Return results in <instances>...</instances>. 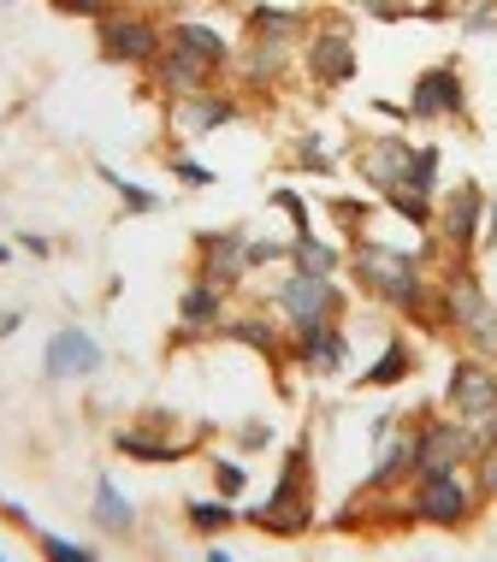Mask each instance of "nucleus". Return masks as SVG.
<instances>
[{
  "label": "nucleus",
  "instance_id": "1",
  "mask_svg": "<svg viewBox=\"0 0 497 562\" xmlns=\"http://www.w3.org/2000/svg\"><path fill=\"white\" fill-rule=\"evenodd\" d=\"M350 267H355V279L368 284V296H380L385 308L409 314V321L432 314V291H439V284H427V267H420L415 249H391V243L355 237L350 243Z\"/></svg>",
  "mask_w": 497,
  "mask_h": 562
},
{
  "label": "nucleus",
  "instance_id": "2",
  "mask_svg": "<svg viewBox=\"0 0 497 562\" xmlns=\"http://www.w3.org/2000/svg\"><path fill=\"white\" fill-rule=\"evenodd\" d=\"M249 527H261V533H279V539H296L314 527V497H308V438H296L291 450H284V474L273 485V497H261L255 509H244Z\"/></svg>",
  "mask_w": 497,
  "mask_h": 562
},
{
  "label": "nucleus",
  "instance_id": "3",
  "mask_svg": "<svg viewBox=\"0 0 497 562\" xmlns=\"http://www.w3.org/2000/svg\"><path fill=\"white\" fill-rule=\"evenodd\" d=\"M474 515H479V492H474V474H462V468H432V474L409 480V521L462 533V527H474Z\"/></svg>",
  "mask_w": 497,
  "mask_h": 562
},
{
  "label": "nucleus",
  "instance_id": "4",
  "mask_svg": "<svg viewBox=\"0 0 497 562\" xmlns=\"http://www.w3.org/2000/svg\"><path fill=\"white\" fill-rule=\"evenodd\" d=\"M343 284L338 272H284L273 284V308L284 326H314V321H343Z\"/></svg>",
  "mask_w": 497,
  "mask_h": 562
},
{
  "label": "nucleus",
  "instance_id": "5",
  "mask_svg": "<svg viewBox=\"0 0 497 562\" xmlns=\"http://www.w3.org/2000/svg\"><path fill=\"white\" fill-rule=\"evenodd\" d=\"M361 54H355V36H350V19H308V36H303V71L314 78V89H343L355 78Z\"/></svg>",
  "mask_w": 497,
  "mask_h": 562
},
{
  "label": "nucleus",
  "instance_id": "6",
  "mask_svg": "<svg viewBox=\"0 0 497 562\" xmlns=\"http://www.w3.org/2000/svg\"><path fill=\"white\" fill-rule=\"evenodd\" d=\"M409 125H432V119H468V83H462L456 59H439L409 83Z\"/></svg>",
  "mask_w": 497,
  "mask_h": 562
},
{
  "label": "nucleus",
  "instance_id": "7",
  "mask_svg": "<svg viewBox=\"0 0 497 562\" xmlns=\"http://www.w3.org/2000/svg\"><path fill=\"white\" fill-rule=\"evenodd\" d=\"M439 214H432V232H439V243L450 249V261H468V255L479 249V225H486V190L474 184H456V190H439Z\"/></svg>",
  "mask_w": 497,
  "mask_h": 562
},
{
  "label": "nucleus",
  "instance_id": "8",
  "mask_svg": "<svg viewBox=\"0 0 497 562\" xmlns=\"http://www.w3.org/2000/svg\"><path fill=\"white\" fill-rule=\"evenodd\" d=\"M95 36H101V54L113 66H155L166 48V30L155 19H143V12H125V7L95 19Z\"/></svg>",
  "mask_w": 497,
  "mask_h": 562
},
{
  "label": "nucleus",
  "instance_id": "9",
  "mask_svg": "<svg viewBox=\"0 0 497 562\" xmlns=\"http://www.w3.org/2000/svg\"><path fill=\"white\" fill-rule=\"evenodd\" d=\"M479 456L474 420L444 415V420H420L415 427V474H432V468H468Z\"/></svg>",
  "mask_w": 497,
  "mask_h": 562
},
{
  "label": "nucleus",
  "instance_id": "10",
  "mask_svg": "<svg viewBox=\"0 0 497 562\" xmlns=\"http://www.w3.org/2000/svg\"><path fill=\"white\" fill-rule=\"evenodd\" d=\"M249 232L244 225H225V232H195V279H207V284H219L225 296L244 284V272H249Z\"/></svg>",
  "mask_w": 497,
  "mask_h": 562
},
{
  "label": "nucleus",
  "instance_id": "11",
  "mask_svg": "<svg viewBox=\"0 0 497 562\" xmlns=\"http://www.w3.org/2000/svg\"><path fill=\"white\" fill-rule=\"evenodd\" d=\"M444 403H450V415H462V420L492 415L497 408V361L468 349V356L450 368V379H444Z\"/></svg>",
  "mask_w": 497,
  "mask_h": 562
},
{
  "label": "nucleus",
  "instance_id": "12",
  "mask_svg": "<svg viewBox=\"0 0 497 562\" xmlns=\"http://www.w3.org/2000/svg\"><path fill=\"white\" fill-rule=\"evenodd\" d=\"M284 356L314 379H331V373H343V361H350V331H343V321L291 326V349H284Z\"/></svg>",
  "mask_w": 497,
  "mask_h": 562
},
{
  "label": "nucleus",
  "instance_id": "13",
  "mask_svg": "<svg viewBox=\"0 0 497 562\" xmlns=\"http://www.w3.org/2000/svg\"><path fill=\"white\" fill-rule=\"evenodd\" d=\"M409 160H415V143L409 136H397V131H385V136H368V143L355 148V166H361V178H368L380 195L391 190H403V178H409Z\"/></svg>",
  "mask_w": 497,
  "mask_h": 562
},
{
  "label": "nucleus",
  "instance_id": "14",
  "mask_svg": "<svg viewBox=\"0 0 497 562\" xmlns=\"http://www.w3.org/2000/svg\"><path fill=\"white\" fill-rule=\"evenodd\" d=\"M101 368H108V356H101V344L89 338L83 326H59L48 338V356H42V373L54 379H95Z\"/></svg>",
  "mask_w": 497,
  "mask_h": 562
},
{
  "label": "nucleus",
  "instance_id": "15",
  "mask_svg": "<svg viewBox=\"0 0 497 562\" xmlns=\"http://www.w3.org/2000/svg\"><path fill=\"white\" fill-rule=\"evenodd\" d=\"M231 119H244V101L225 95V89H214V83L195 89V95H178V101H172V125L190 131V136H207V131L231 125Z\"/></svg>",
  "mask_w": 497,
  "mask_h": 562
},
{
  "label": "nucleus",
  "instance_id": "16",
  "mask_svg": "<svg viewBox=\"0 0 497 562\" xmlns=\"http://www.w3.org/2000/svg\"><path fill=\"white\" fill-rule=\"evenodd\" d=\"M148 71H155V89H160V95H172V101H178V95H195V89H207V83L219 78V71L207 66L202 54L178 48V42H166V48H160V59H155Z\"/></svg>",
  "mask_w": 497,
  "mask_h": 562
},
{
  "label": "nucleus",
  "instance_id": "17",
  "mask_svg": "<svg viewBox=\"0 0 497 562\" xmlns=\"http://www.w3.org/2000/svg\"><path fill=\"white\" fill-rule=\"evenodd\" d=\"M219 321H225V291L207 279H190L184 296H178V338L172 344L207 338V331H219Z\"/></svg>",
  "mask_w": 497,
  "mask_h": 562
},
{
  "label": "nucleus",
  "instance_id": "18",
  "mask_svg": "<svg viewBox=\"0 0 497 562\" xmlns=\"http://www.w3.org/2000/svg\"><path fill=\"white\" fill-rule=\"evenodd\" d=\"M219 338L244 344V349H255V356H267V361H284V349H291V331H279L273 314H225Z\"/></svg>",
  "mask_w": 497,
  "mask_h": 562
},
{
  "label": "nucleus",
  "instance_id": "19",
  "mask_svg": "<svg viewBox=\"0 0 497 562\" xmlns=\"http://www.w3.org/2000/svg\"><path fill=\"white\" fill-rule=\"evenodd\" d=\"M166 42H178V48H190V54H202L214 71H231V54H237V42L225 36V30L214 24H202V19H178L172 30H166Z\"/></svg>",
  "mask_w": 497,
  "mask_h": 562
},
{
  "label": "nucleus",
  "instance_id": "20",
  "mask_svg": "<svg viewBox=\"0 0 497 562\" xmlns=\"http://www.w3.org/2000/svg\"><path fill=\"white\" fill-rule=\"evenodd\" d=\"M89 521H95L108 539H131V533H137V504L118 492L113 474H95V509H89Z\"/></svg>",
  "mask_w": 497,
  "mask_h": 562
},
{
  "label": "nucleus",
  "instance_id": "21",
  "mask_svg": "<svg viewBox=\"0 0 497 562\" xmlns=\"http://www.w3.org/2000/svg\"><path fill=\"white\" fill-rule=\"evenodd\" d=\"M195 438H155L148 427H118L113 432V450L118 456H137V462H184Z\"/></svg>",
  "mask_w": 497,
  "mask_h": 562
},
{
  "label": "nucleus",
  "instance_id": "22",
  "mask_svg": "<svg viewBox=\"0 0 497 562\" xmlns=\"http://www.w3.org/2000/svg\"><path fill=\"white\" fill-rule=\"evenodd\" d=\"M409 373H415V349H409V338H403V331H391V338H385V349L368 361V373H361V385H380V391H385V385H403Z\"/></svg>",
  "mask_w": 497,
  "mask_h": 562
},
{
  "label": "nucleus",
  "instance_id": "23",
  "mask_svg": "<svg viewBox=\"0 0 497 562\" xmlns=\"http://www.w3.org/2000/svg\"><path fill=\"white\" fill-rule=\"evenodd\" d=\"M350 255L338 249V243H326V237H314V232H303V237H291V267L296 272H338Z\"/></svg>",
  "mask_w": 497,
  "mask_h": 562
},
{
  "label": "nucleus",
  "instance_id": "24",
  "mask_svg": "<svg viewBox=\"0 0 497 562\" xmlns=\"http://www.w3.org/2000/svg\"><path fill=\"white\" fill-rule=\"evenodd\" d=\"M184 521L195 527V533H207V539H219L225 533V527H237V521H244V515H237V504H231V497H195V504H184Z\"/></svg>",
  "mask_w": 497,
  "mask_h": 562
},
{
  "label": "nucleus",
  "instance_id": "25",
  "mask_svg": "<svg viewBox=\"0 0 497 562\" xmlns=\"http://www.w3.org/2000/svg\"><path fill=\"white\" fill-rule=\"evenodd\" d=\"M439 143H415V160H409V178H403V190L409 195H427V202H439Z\"/></svg>",
  "mask_w": 497,
  "mask_h": 562
},
{
  "label": "nucleus",
  "instance_id": "26",
  "mask_svg": "<svg viewBox=\"0 0 497 562\" xmlns=\"http://www.w3.org/2000/svg\"><path fill=\"white\" fill-rule=\"evenodd\" d=\"M95 172H101V178H108V184L118 190V202H125V214H160V195H155V190H143L137 178H118L113 166H95Z\"/></svg>",
  "mask_w": 497,
  "mask_h": 562
},
{
  "label": "nucleus",
  "instance_id": "27",
  "mask_svg": "<svg viewBox=\"0 0 497 562\" xmlns=\"http://www.w3.org/2000/svg\"><path fill=\"white\" fill-rule=\"evenodd\" d=\"M30 539H36V551H42V557H54V562H95V557H101L95 544H78V539H59V533H42L36 521H30Z\"/></svg>",
  "mask_w": 497,
  "mask_h": 562
},
{
  "label": "nucleus",
  "instance_id": "28",
  "mask_svg": "<svg viewBox=\"0 0 497 562\" xmlns=\"http://www.w3.org/2000/svg\"><path fill=\"white\" fill-rule=\"evenodd\" d=\"M244 485H249V468L237 462V456H214V492L237 504V497H244Z\"/></svg>",
  "mask_w": 497,
  "mask_h": 562
},
{
  "label": "nucleus",
  "instance_id": "29",
  "mask_svg": "<svg viewBox=\"0 0 497 562\" xmlns=\"http://www.w3.org/2000/svg\"><path fill=\"white\" fill-rule=\"evenodd\" d=\"M468 468H474V492H479V504H497V445H486Z\"/></svg>",
  "mask_w": 497,
  "mask_h": 562
},
{
  "label": "nucleus",
  "instance_id": "30",
  "mask_svg": "<svg viewBox=\"0 0 497 562\" xmlns=\"http://www.w3.org/2000/svg\"><path fill=\"white\" fill-rule=\"evenodd\" d=\"M291 160H296V166H303V172H320V178L331 172V166H338V160H331V155H326V148H320V136H296V148H291Z\"/></svg>",
  "mask_w": 497,
  "mask_h": 562
},
{
  "label": "nucleus",
  "instance_id": "31",
  "mask_svg": "<svg viewBox=\"0 0 497 562\" xmlns=\"http://www.w3.org/2000/svg\"><path fill=\"white\" fill-rule=\"evenodd\" d=\"M456 19H462V30H497V0H456Z\"/></svg>",
  "mask_w": 497,
  "mask_h": 562
},
{
  "label": "nucleus",
  "instance_id": "32",
  "mask_svg": "<svg viewBox=\"0 0 497 562\" xmlns=\"http://www.w3.org/2000/svg\"><path fill=\"white\" fill-rule=\"evenodd\" d=\"M267 202H273V207H284V214H291V225H296L291 237L314 232V220H308V202H303V195H296V190H273V195H267Z\"/></svg>",
  "mask_w": 497,
  "mask_h": 562
},
{
  "label": "nucleus",
  "instance_id": "33",
  "mask_svg": "<svg viewBox=\"0 0 497 562\" xmlns=\"http://www.w3.org/2000/svg\"><path fill=\"white\" fill-rule=\"evenodd\" d=\"M166 166H172V178H178V184H195V190H207V184H214V172H207L202 160H190V155H166Z\"/></svg>",
  "mask_w": 497,
  "mask_h": 562
},
{
  "label": "nucleus",
  "instance_id": "34",
  "mask_svg": "<svg viewBox=\"0 0 497 562\" xmlns=\"http://www.w3.org/2000/svg\"><path fill=\"white\" fill-rule=\"evenodd\" d=\"M368 19H380V24H397V19H415V0H355Z\"/></svg>",
  "mask_w": 497,
  "mask_h": 562
},
{
  "label": "nucleus",
  "instance_id": "35",
  "mask_svg": "<svg viewBox=\"0 0 497 562\" xmlns=\"http://www.w3.org/2000/svg\"><path fill=\"white\" fill-rule=\"evenodd\" d=\"M54 7L71 19H108V12H118V0H54Z\"/></svg>",
  "mask_w": 497,
  "mask_h": 562
},
{
  "label": "nucleus",
  "instance_id": "36",
  "mask_svg": "<svg viewBox=\"0 0 497 562\" xmlns=\"http://www.w3.org/2000/svg\"><path fill=\"white\" fill-rule=\"evenodd\" d=\"M249 267H273V261H291V243H249V255H244Z\"/></svg>",
  "mask_w": 497,
  "mask_h": 562
},
{
  "label": "nucleus",
  "instance_id": "37",
  "mask_svg": "<svg viewBox=\"0 0 497 562\" xmlns=\"http://www.w3.org/2000/svg\"><path fill=\"white\" fill-rule=\"evenodd\" d=\"M237 445H244V450H267V445H273V427H267V420H244Z\"/></svg>",
  "mask_w": 497,
  "mask_h": 562
},
{
  "label": "nucleus",
  "instance_id": "38",
  "mask_svg": "<svg viewBox=\"0 0 497 562\" xmlns=\"http://www.w3.org/2000/svg\"><path fill=\"white\" fill-rule=\"evenodd\" d=\"M19 249H24V255H42V261H48V255H54V243L42 237V232H24V237H19Z\"/></svg>",
  "mask_w": 497,
  "mask_h": 562
},
{
  "label": "nucleus",
  "instance_id": "39",
  "mask_svg": "<svg viewBox=\"0 0 497 562\" xmlns=\"http://www.w3.org/2000/svg\"><path fill=\"white\" fill-rule=\"evenodd\" d=\"M479 243H492V249H497V202H486V225H479Z\"/></svg>",
  "mask_w": 497,
  "mask_h": 562
},
{
  "label": "nucleus",
  "instance_id": "40",
  "mask_svg": "<svg viewBox=\"0 0 497 562\" xmlns=\"http://www.w3.org/2000/svg\"><path fill=\"white\" fill-rule=\"evenodd\" d=\"M19 326H24V314H19V308H0V338H12Z\"/></svg>",
  "mask_w": 497,
  "mask_h": 562
},
{
  "label": "nucleus",
  "instance_id": "41",
  "mask_svg": "<svg viewBox=\"0 0 497 562\" xmlns=\"http://www.w3.org/2000/svg\"><path fill=\"white\" fill-rule=\"evenodd\" d=\"M331 214H338V220H361L368 207H361V202H331Z\"/></svg>",
  "mask_w": 497,
  "mask_h": 562
},
{
  "label": "nucleus",
  "instance_id": "42",
  "mask_svg": "<svg viewBox=\"0 0 497 562\" xmlns=\"http://www.w3.org/2000/svg\"><path fill=\"white\" fill-rule=\"evenodd\" d=\"M0 261H12V249H7V243H0Z\"/></svg>",
  "mask_w": 497,
  "mask_h": 562
},
{
  "label": "nucleus",
  "instance_id": "43",
  "mask_svg": "<svg viewBox=\"0 0 497 562\" xmlns=\"http://www.w3.org/2000/svg\"><path fill=\"white\" fill-rule=\"evenodd\" d=\"M0 557H7V551H0Z\"/></svg>",
  "mask_w": 497,
  "mask_h": 562
}]
</instances>
